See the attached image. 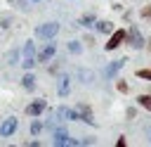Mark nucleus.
Here are the masks:
<instances>
[{"label": "nucleus", "mask_w": 151, "mask_h": 147, "mask_svg": "<svg viewBox=\"0 0 151 147\" xmlns=\"http://www.w3.org/2000/svg\"><path fill=\"white\" fill-rule=\"evenodd\" d=\"M26 71H31L33 66H35V45H33V40H26L24 43V47H21V62H19Z\"/></svg>", "instance_id": "obj_1"}, {"label": "nucleus", "mask_w": 151, "mask_h": 147, "mask_svg": "<svg viewBox=\"0 0 151 147\" xmlns=\"http://www.w3.org/2000/svg\"><path fill=\"white\" fill-rule=\"evenodd\" d=\"M54 55H57V43H54V38H50V40H45V47L40 52H35V64H47L54 59Z\"/></svg>", "instance_id": "obj_2"}, {"label": "nucleus", "mask_w": 151, "mask_h": 147, "mask_svg": "<svg viewBox=\"0 0 151 147\" xmlns=\"http://www.w3.org/2000/svg\"><path fill=\"white\" fill-rule=\"evenodd\" d=\"M59 33V21H42V24H38V28H35V36L40 38V40H50V38H54Z\"/></svg>", "instance_id": "obj_3"}, {"label": "nucleus", "mask_w": 151, "mask_h": 147, "mask_svg": "<svg viewBox=\"0 0 151 147\" xmlns=\"http://www.w3.org/2000/svg\"><path fill=\"white\" fill-rule=\"evenodd\" d=\"M17 128H19V119L17 116L2 119V123H0V138H12L17 133Z\"/></svg>", "instance_id": "obj_4"}, {"label": "nucleus", "mask_w": 151, "mask_h": 147, "mask_svg": "<svg viewBox=\"0 0 151 147\" xmlns=\"http://www.w3.org/2000/svg\"><path fill=\"white\" fill-rule=\"evenodd\" d=\"M125 40H127V45L130 47H134V50H139L142 45H144V38H142V33H139V28H130L127 31V36H125Z\"/></svg>", "instance_id": "obj_5"}, {"label": "nucleus", "mask_w": 151, "mask_h": 147, "mask_svg": "<svg viewBox=\"0 0 151 147\" xmlns=\"http://www.w3.org/2000/svg\"><path fill=\"white\" fill-rule=\"evenodd\" d=\"M125 36H127V31H123V28L113 31V33H111V38H109V43H106V50H116L120 43H125Z\"/></svg>", "instance_id": "obj_6"}, {"label": "nucleus", "mask_w": 151, "mask_h": 147, "mask_svg": "<svg viewBox=\"0 0 151 147\" xmlns=\"http://www.w3.org/2000/svg\"><path fill=\"white\" fill-rule=\"evenodd\" d=\"M45 109H47V100H35V102H31V104L26 107V114L35 119V116H40Z\"/></svg>", "instance_id": "obj_7"}, {"label": "nucleus", "mask_w": 151, "mask_h": 147, "mask_svg": "<svg viewBox=\"0 0 151 147\" xmlns=\"http://www.w3.org/2000/svg\"><path fill=\"white\" fill-rule=\"evenodd\" d=\"M57 119H59V121H80L78 111L71 109V107H59V109H57Z\"/></svg>", "instance_id": "obj_8"}, {"label": "nucleus", "mask_w": 151, "mask_h": 147, "mask_svg": "<svg viewBox=\"0 0 151 147\" xmlns=\"http://www.w3.org/2000/svg\"><path fill=\"white\" fill-rule=\"evenodd\" d=\"M76 111H78L80 121H87L90 126H97V121H94V114H92V109H90L87 104H76Z\"/></svg>", "instance_id": "obj_9"}, {"label": "nucleus", "mask_w": 151, "mask_h": 147, "mask_svg": "<svg viewBox=\"0 0 151 147\" xmlns=\"http://www.w3.org/2000/svg\"><path fill=\"white\" fill-rule=\"evenodd\" d=\"M123 66H125V59H116V62H111V64L104 69V76H106V78H113Z\"/></svg>", "instance_id": "obj_10"}, {"label": "nucleus", "mask_w": 151, "mask_h": 147, "mask_svg": "<svg viewBox=\"0 0 151 147\" xmlns=\"http://www.w3.org/2000/svg\"><path fill=\"white\" fill-rule=\"evenodd\" d=\"M54 145H78V142L71 140L68 130H54Z\"/></svg>", "instance_id": "obj_11"}, {"label": "nucleus", "mask_w": 151, "mask_h": 147, "mask_svg": "<svg viewBox=\"0 0 151 147\" xmlns=\"http://www.w3.org/2000/svg\"><path fill=\"white\" fill-rule=\"evenodd\" d=\"M68 90H71L68 76H61V78H59V83H57V92H59V97H66V95H68Z\"/></svg>", "instance_id": "obj_12"}, {"label": "nucleus", "mask_w": 151, "mask_h": 147, "mask_svg": "<svg viewBox=\"0 0 151 147\" xmlns=\"http://www.w3.org/2000/svg\"><path fill=\"white\" fill-rule=\"evenodd\" d=\"M21 85H24L26 90H33V88H35V76H33L31 71H26L24 78H21Z\"/></svg>", "instance_id": "obj_13"}, {"label": "nucleus", "mask_w": 151, "mask_h": 147, "mask_svg": "<svg viewBox=\"0 0 151 147\" xmlns=\"http://www.w3.org/2000/svg\"><path fill=\"white\" fill-rule=\"evenodd\" d=\"M94 28H97L99 33H111V31H113L111 21H94Z\"/></svg>", "instance_id": "obj_14"}, {"label": "nucleus", "mask_w": 151, "mask_h": 147, "mask_svg": "<svg viewBox=\"0 0 151 147\" xmlns=\"http://www.w3.org/2000/svg\"><path fill=\"white\" fill-rule=\"evenodd\" d=\"M137 104L144 107L146 111H151V95H139V97H137Z\"/></svg>", "instance_id": "obj_15"}, {"label": "nucleus", "mask_w": 151, "mask_h": 147, "mask_svg": "<svg viewBox=\"0 0 151 147\" xmlns=\"http://www.w3.org/2000/svg\"><path fill=\"white\" fill-rule=\"evenodd\" d=\"M7 64H9V66H14V64H19V50H12V52L7 55Z\"/></svg>", "instance_id": "obj_16"}, {"label": "nucleus", "mask_w": 151, "mask_h": 147, "mask_svg": "<svg viewBox=\"0 0 151 147\" xmlns=\"http://www.w3.org/2000/svg\"><path fill=\"white\" fill-rule=\"evenodd\" d=\"M78 76L83 78V83H92V71H83V69H80Z\"/></svg>", "instance_id": "obj_17"}, {"label": "nucleus", "mask_w": 151, "mask_h": 147, "mask_svg": "<svg viewBox=\"0 0 151 147\" xmlns=\"http://www.w3.org/2000/svg\"><path fill=\"white\" fill-rule=\"evenodd\" d=\"M40 130H42V123L35 119V121L31 123V133H33V135H40Z\"/></svg>", "instance_id": "obj_18"}, {"label": "nucleus", "mask_w": 151, "mask_h": 147, "mask_svg": "<svg viewBox=\"0 0 151 147\" xmlns=\"http://www.w3.org/2000/svg\"><path fill=\"white\" fill-rule=\"evenodd\" d=\"M137 76L144 81H151V69H137Z\"/></svg>", "instance_id": "obj_19"}, {"label": "nucleus", "mask_w": 151, "mask_h": 147, "mask_svg": "<svg viewBox=\"0 0 151 147\" xmlns=\"http://www.w3.org/2000/svg\"><path fill=\"white\" fill-rule=\"evenodd\" d=\"M92 21H94V14H85V17L80 19V24H83V26H92Z\"/></svg>", "instance_id": "obj_20"}, {"label": "nucleus", "mask_w": 151, "mask_h": 147, "mask_svg": "<svg viewBox=\"0 0 151 147\" xmlns=\"http://www.w3.org/2000/svg\"><path fill=\"white\" fill-rule=\"evenodd\" d=\"M68 50H71L73 55H78V52H80V43H78V40H71V43H68Z\"/></svg>", "instance_id": "obj_21"}, {"label": "nucleus", "mask_w": 151, "mask_h": 147, "mask_svg": "<svg viewBox=\"0 0 151 147\" xmlns=\"http://www.w3.org/2000/svg\"><path fill=\"white\" fill-rule=\"evenodd\" d=\"M116 88H118L120 92H127V83H125V81H118V83H116Z\"/></svg>", "instance_id": "obj_22"}, {"label": "nucleus", "mask_w": 151, "mask_h": 147, "mask_svg": "<svg viewBox=\"0 0 151 147\" xmlns=\"http://www.w3.org/2000/svg\"><path fill=\"white\" fill-rule=\"evenodd\" d=\"M142 17H146V19H151V7H144V9H142Z\"/></svg>", "instance_id": "obj_23"}, {"label": "nucleus", "mask_w": 151, "mask_h": 147, "mask_svg": "<svg viewBox=\"0 0 151 147\" xmlns=\"http://www.w3.org/2000/svg\"><path fill=\"white\" fill-rule=\"evenodd\" d=\"M31 2H38V0H31Z\"/></svg>", "instance_id": "obj_24"}]
</instances>
